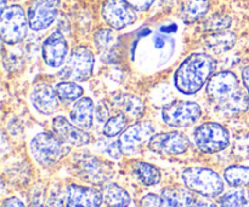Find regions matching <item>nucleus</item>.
I'll list each match as a JSON object with an SVG mask.
<instances>
[{
    "label": "nucleus",
    "instance_id": "8",
    "mask_svg": "<svg viewBox=\"0 0 249 207\" xmlns=\"http://www.w3.org/2000/svg\"><path fill=\"white\" fill-rule=\"evenodd\" d=\"M202 109L195 102L174 101L162 111L163 121L172 127H187L199 120Z\"/></svg>",
    "mask_w": 249,
    "mask_h": 207
},
{
    "label": "nucleus",
    "instance_id": "27",
    "mask_svg": "<svg viewBox=\"0 0 249 207\" xmlns=\"http://www.w3.org/2000/svg\"><path fill=\"white\" fill-rule=\"evenodd\" d=\"M126 127V116L123 113H117V115L111 116L106 120L104 126V135L106 137H116L121 135Z\"/></svg>",
    "mask_w": 249,
    "mask_h": 207
},
{
    "label": "nucleus",
    "instance_id": "24",
    "mask_svg": "<svg viewBox=\"0 0 249 207\" xmlns=\"http://www.w3.org/2000/svg\"><path fill=\"white\" fill-rule=\"evenodd\" d=\"M133 174L135 175L136 178L143 184V186H156V184L160 183V172L157 167H155L153 165L147 164V162L138 161L134 162L133 166Z\"/></svg>",
    "mask_w": 249,
    "mask_h": 207
},
{
    "label": "nucleus",
    "instance_id": "13",
    "mask_svg": "<svg viewBox=\"0 0 249 207\" xmlns=\"http://www.w3.org/2000/svg\"><path fill=\"white\" fill-rule=\"evenodd\" d=\"M68 55V44L60 31H55L44 40L43 57L49 67L58 68L65 63Z\"/></svg>",
    "mask_w": 249,
    "mask_h": 207
},
{
    "label": "nucleus",
    "instance_id": "1",
    "mask_svg": "<svg viewBox=\"0 0 249 207\" xmlns=\"http://www.w3.org/2000/svg\"><path fill=\"white\" fill-rule=\"evenodd\" d=\"M207 97L225 115H238L249 108V94L232 72L214 74L207 85Z\"/></svg>",
    "mask_w": 249,
    "mask_h": 207
},
{
    "label": "nucleus",
    "instance_id": "29",
    "mask_svg": "<svg viewBox=\"0 0 249 207\" xmlns=\"http://www.w3.org/2000/svg\"><path fill=\"white\" fill-rule=\"evenodd\" d=\"M248 204L247 194L243 189L230 191L221 196L219 200V207H245Z\"/></svg>",
    "mask_w": 249,
    "mask_h": 207
},
{
    "label": "nucleus",
    "instance_id": "9",
    "mask_svg": "<svg viewBox=\"0 0 249 207\" xmlns=\"http://www.w3.org/2000/svg\"><path fill=\"white\" fill-rule=\"evenodd\" d=\"M156 135V128L150 123H136L126 128L118 140L119 147L123 154L135 155L141 148L151 141Z\"/></svg>",
    "mask_w": 249,
    "mask_h": 207
},
{
    "label": "nucleus",
    "instance_id": "17",
    "mask_svg": "<svg viewBox=\"0 0 249 207\" xmlns=\"http://www.w3.org/2000/svg\"><path fill=\"white\" fill-rule=\"evenodd\" d=\"M58 95L45 82L36 84L31 92V102L34 108L44 115H51L58 108Z\"/></svg>",
    "mask_w": 249,
    "mask_h": 207
},
{
    "label": "nucleus",
    "instance_id": "28",
    "mask_svg": "<svg viewBox=\"0 0 249 207\" xmlns=\"http://www.w3.org/2000/svg\"><path fill=\"white\" fill-rule=\"evenodd\" d=\"M231 23H232V19L230 16L224 14H215L203 22V29L212 33L223 32L226 31L231 26Z\"/></svg>",
    "mask_w": 249,
    "mask_h": 207
},
{
    "label": "nucleus",
    "instance_id": "6",
    "mask_svg": "<svg viewBox=\"0 0 249 207\" xmlns=\"http://www.w3.org/2000/svg\"><path fill=\"white\" fill-rule=\"evenodd\" d=\"M194 140L201 152L214 154L226 149L230 144L228 130L220 124L206 123L194 131Z\"/></svg>",
    "mask_w": 249,
    "mask_h": 207
},
{
    "label": "nucleus",
    "instance_id": "19",
    "mask_svg": "<svg viewBox=\"0 0 249 207\" xmlns=\"http://www.w3.org/2000/svg\"><path fill=\"white\" fill-rule=\"evenodd\" d=\"M94 113L95 107L92 99L89 97H83L78 99L73 106L70 113V120L82 130H89L91 128L94 121Z\"/></svg>",
    "mask_w": 249,
    "mask_h": 207
},
{
    "label": "nucleus",
    "instance_id": "33",
    "mask_svg": "<svg viewBox=\"0 0 249 207\" xmlns=\"http://www.w3.org/2000/svg\"><path fill=\"white\" fill-rule=\"evenodd\" d=\"M2 207H26L19 199L17 198H7L2 203Z\"/></svg>",
    "mask_w": 249,
    "mask_h": 207
},
{
    "label": "nucleus",
    "instance_id": "14",
    "mask_svg": "<svg viewBox=\"0 0 249 207\" xmlns=\"http://www.w3.org/2000/svg\"><path fill=\"white\" fill-rule=\"evenodd\" d=\"M53 133L58 136L66 144L72 147H83L90 142V136L63 116H56L53 120Z\"/></svg>",
    "mask_w": 249,
    "mask_h": 207
},
{
    "label": "nucleus",
    "instance_id": "10",
    "mask_svg": "<svg viewBox=\"0 0 249 207\" xmlns=\"http://www.w3.org/2000/svg\"><path fill=\"white\" fill-rule=\"evenodd\" d=\"M104 21L116 31L126 28L136 21V10L124 0H106L102 5Z\"/></svg>",
    "mask_w": 249,
    "mask_h": 207
},
{
    "label": "nucleus",
    "instance_id": "16",
    "mask_svg": "<svg viewBox=\"0 0 249 207\" xmlns=\"http://www.w3.org/2000/svg\"><path fill=\"white\" fill-rule=\"evenodd\" d=\"M102 201L104 196L96 189L77 184L67 187L66 207H100Z\"/></svg>",
    "mask_w": 249,
    "mask_h": 207
},
{
    "label": "nucleus",
    "instance_id": "23",
    "mask_svg": "<svg viewBox=\"0 0 249 207\" xmlns=\"http://www.w3.org/2000/svg\"><path fill=\"white\" fill-rule=\"evenodd\" d=\"M209 10V0H185L181 16L186 23H194L203 18Z\"/></svg>",
    "mask_w": 249,
    "mask_h": 207
},
{
    "label": "nucleus",
    "instance_id": "3",
    "mask_svg": "<svg viewBox=\"0 0 249 207\" xmlns=\"http://www.w3.org/2000/svg\"><path fill=\"white\" fill-rule=\"evenodd\" d=\"M67 145L56 133L41 132L32 138L29 152L39 165L50 167L57 164L67 154Z\"/></svg>",
    "mask_w": 249,
    "mask_h": 207
},
{
    "label": "nucleus",
    "instance_id": "32",
    "mask_svg": "<svg viewBox=\"0 0 249 207\" xmlns=\"http://www.w3.org/2000/svg\"><path fill=\"white\" fill-rule=\"evenodd\" d=\"M124 1L128 2L136 11H145L155 2V0H124Z\"/></svg>",
    "mask_w": 249,
    "mask_h": 207
},
{
    "label": "nucleus",
    "instance_id": "20",
    "mask_svg": "<svg viewBox=\"0 0 249 207\" xmlns=\"http://www.w3.org/2000/svg\"><path fill=\"white\" fill-rule=\"evenodd\" d=\"M160 207H191L195 204L192 191L182 187H169L160 195Z\"/></svg>",
    "mask_w": 249,
    "mask_h": 207
},
{
    "label": "nucleus",
    "instance_id": "34",
    "mask_svg": "<svg viewBox=\"0 0 249 207\" xmlns=\"http://www.w3.org/2000/svg\"><path fill=\"white\" fill-rule=\"evenodd\" d=\"M107 106L104 107V104H101L100 107H97V111H96V115L99 116L100 120H104V119L108 118V114H109V111H107ZM107 120V119H106Z\"/></svg>",
    "mask_w": 249,
    "mask_h": 207
},
{
    "label": "nucleus",
    "instance_id": "25",
    "mask_svg": "<svg viewBox=\"0 0 249 207\" xmlns=\"http://www.w3.org/2000/svg\"><path fill=\"white\" fill-rule=\"evenodd\" d=\"M224 178L231 187L249 186V167L229 166L224 171Z\"/></svg>",
    "mask_w": 249,
    "mask_h": 207
},
{
    "label": "nucleus",
    "instance_id": "37",
    "mask_svg": "<svg viewBox=\"0 0 249 207\" xmlns=\"http://www.w3.org/2000/svg\"><path fill=\"white\" fill-rule=\"evenodd\" d=\"M6 9V0H1V11Z\"/></svg>",
    "mask_w": 249,
    "mask_h": 207
},
{
    "label": "nucleus",
    "instance_id": "11",
    "mask_svg": "<svg viewBox=\"0 0 249 207\" xmlns=\"http://www.w3.org/2000/svg\"><path fill=\"white\" fill-rule=\"evenodd\" d=\"M61 0H33L28 7V23L33 31H44L56 19Z\"/></svg>",
    "mask_w": 249,
    "mask_h": 207
},
{
    "label": "nucleus",
    "instance_id": "31",
    "mask_svg": "<svg viewBox=\"0 0 249 207\" xmlns=\"http://www.w3.org/2000/svg\"><path fill=\"white\" fill-rule=\"evenodd\" d=\"M140 207H160V198L155 194H147L140 200Z\"/></svg>",
    "mask_w": 249,
    "mask_h": 207
},
{
    "label": "nucleus",
    "instance_id": "2",
    "mask_svg": "<svg viewBox=\"0 0 249 207\" xmlns=\"http://www.w3.org/2000/svg\"><path fill=\"white\" fill-rule=\"evenodd\" d=\"M215 69V61L206 53H194L180 64L174 75L175 87L185 95L198 92Z\"/></svg>",
    "mask_w": 249,
    "mask_h": 207
},
{
    "label": "nucleus",
    "instance_id": "18",
    "mask_svg": "<svg viewBox=\"0 0 249 207\" xmlns=\"http://www.w3.org/2000/svg\"><path fill=\"white\" fill-rule=\"evenodd\" d=\"M111 106L117 111V113H123L126 118L140 119L145 113V104L139 97L134 95L116 94L111 98Z\"/></svg>",
    "mask_w": 249,
    "mask_h": 207
},
{
    "label": "nucleus",
    "instance_id": "15",
    "mask_svg": "<svg viewBox=\"0 0 249 207\" xmlns=\"http://www.w3.org/2000/svg\"><path fill=\"white\" fill-rule=\"evenodd\" d=\"M77 169L85 181L92 183H104L111 177L112 174L111 166L95 157H84L78 159Z\"/></svg>",
    "mask_w": 249,
    "mask_h": 207
},
{
    "label": "nucleus",
    "instance_id": "7",
    "mask_svg": "<svg viewBox=\"0 0 249 207\" xmlns=\"http://www.w3.org/2000/svg\"><path fill=\"white\" fill-rule=\"evenodd\" d=\"M95 57L91 51L85 46H78L71 53L68 62L58 73L62 79L72 81H87L92 75Z\"/></svg>",
    "mask_w": 249,
    "mask_h": 207
},
{
    "label": "nucleus",
    "instance_id": "12",
    "mask_svg": "<svg viewBox=\"0 0 249 207\" xmlns=\"http://www.w3.org/2000/svg\"><path fill=\"white\" fill-rule=\"evenodd\" d=\"M190 147L189 138L181 132L156 133L148 142V148L152 152L163 155L184 154Z\"/></svg>",
    "mask_w": 249,
    "mask_h": 207
},
{
    "label": "nucleus",
    "instance_id": "30",
    "mask_svg": "<svg viewBox=\"0 0 249 207\" xmlns=\"http://www.w3.org/2000/svg\"><path fill=\"white\" fill-rule=\"evenodd\" d=\"M95 45L102 52H109L116 43V35L111 29H100L95 33Z\"/></svg>",
    "mask_w": 249,
    "mask_h": 207
},
{
    "label": "nucleus",
    "instance_id": "26",
    "mask_svg": "<svg viewBox=\"0 0 249 207\" xmlns=\"http://www.w3.org/2000/svg\"><path fill=\"white\" fill-rule=\"evenodd\" d=\"M55 90L58 97L65 101H78L83 96V87L74 81L58 82Z\"/></svg>",
    "mask_w": 249,
    "mask_h": 207
},
{
    "label": "nucleus",
    "instance_id": "4",
    "mask_svg": "<svg viewBox=\"0 0 249 207\" xmlns=\"http://www.w3.org/2000/svg\"><path fill=\"white\" fill-rule=\"evenodd\" d=\"M181 179L190 191L206 198H215L224 191L223 178L215 171L207 167L194 166L185 169Z\"/></svg>",
    "mask_w": 249,
    "mask_h": 207
},
{
    "label": "nucleus",
    "instance_id": "22",
    "mask_svg": "<svg viewBox=\"0 0 249 207\" xmlns=\"http://www.w3.org/2000/svg\"><path fill=\"white\" fill-rule=\"evenodd\" d=\"M102 196L108 207H128L131 203V198L128 191L114 183H109L105 187Z\"/></svg>",
    "mask_w": 249,
    "mask_h": 207
},
{
    "label": "nucleus",
    "instance_id": "36",
    "mask_svg": "<svg viewBox=\"0 0 249 207\" xmlns=\"http://www.w3.org/2000/svg\"><path fill=\"white\" fill-rule=\"evenodd\" d=\"M191 207H218V206L213 203H209V201H198V203H195Z\"/></svg>",
    "mask_w": 249,
    "mask_h": 207
},
{
    "label": "nucleus",
    "instance_id": "38",
    "mask_svg": "<svg viewBox=\"0 0 249 207\" xmlns=\"http://www.w3.org/2000/svg\"><path fill=\"white\" fill-rule=\"evenodd\" d=\"M36 207H49V206H45V205H39V206H36Z\"/></svg>",
    "mask_w": 249,
    "mask_h": 207
},
{
    "label": "nucleus",
    "instance_id": "35",
    "mask_svg": "<svg viewBox=\"0 0 249 207\" xmlns=\"http://www.w3.org/2000/svg\"><path fill=\"white\" fill-rule=\"evenodd\" d=\"M242 81L246 90H247L249 94V67H246L245 69L242 70Z\"/></svg>",
    "mask_w": 249,
    "mask_h": 207
},
{
    "label": "nucleus",
    "instance_id": "21",
    "mask_svg": "<svg viewBox=\"0 0 249 207\" xmlns=\"http://www.w3.org/2000/svg\"><path fill=\"white\" fill-rule=\"evenodd\" d=\"M235 44L236 35L228 31L215 32V33L207 35L206 39H204V48L207 50L212 51V52L216 53V55L228 52L229 50H231L235 46Z\"/></svg>",
    "mask_w": 249,
    "mask_h": 207
},
{
    "label": "nucleus",
    "instance_id": "5",
    "mask_svg": "<svg viewBox=\"0 0 249 207\" xmlns=\"http://www.w3.org/2000/svg\"><path fill=\"white\" fill-rule=\"evenodd\" d=\"M28 16L19 5H11L1 11L0 33L2 40L14 45L23 40L28 32Z\"/></svg>",
    "mask_w": 249,
    "mask_h": 207
}]
</instances>
